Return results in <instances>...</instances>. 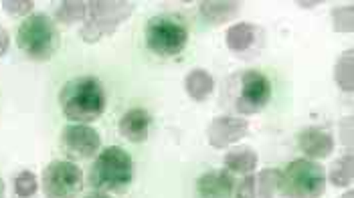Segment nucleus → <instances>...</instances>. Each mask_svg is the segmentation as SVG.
Masks as SVG:
<instances>
[{
  "instance_id": "1",
  "label": "nucleus",
  "mask_w": 354,
  "mask_h": 198,
  "mask_svg": "<svg viewBox=\"0 0 354 198\" xmlns=\"http://www.w3.org/2000/svg\"><path fill=\"white\" fill-rule=\"evenodd\" d=\"M61 112L75 123H91L106 112V91L95 77H75L59 93Z\"/></svg>"
},
{
  "instance_id": "2",
  "label": "nucleus",
  "mask_w": 354,
  "mask_h": 198,
  "mask_svg": "<svg viewBox=\"0 0 354 198\" xmlns=\"http://www.w3.org/2000/svg\"><path fill=\"white\" fill-rule=\"evenodd\" d=\"M134 176V162L120 146H109L95 158L89 170V184L97 192H122L130 186Z\"/></svg>"
},
{
  "instance_id": "3",
  "label": "nucleus",
  "mask_w": 354,
  "mask_h": 198,
  "mask_svg": "<svg viewBox=\"0 0 354 198\" xmlns=\"http://www.w3.org/2000/svg\"><path fill=\"white\" fill-rule=\"evenodd\" d=\"M136 10L134 2L126 0H91L87 2L85 25L82 28V39L85 43H97L104 37L113 34L126 19Z\"/></svg>"
},
{
  "instance_id": "4",
  "label": "nucleus",
  "mask_w": 354,
  "mask_h": 198,
  "mask_svg": "<svg viewBox=\"0 0 354 198\" xmlns=\"http://www.w3.org/2000/svg\"><path fill=\"white\" fill-rule=\"evenodd\" d=\"M326 188L324 168L308 158L290 162L279 178V190L283 198H320Z\"/></svg>"
},
{
  "instance_id": "5",
  "label": "nucleus",
  "mask_w": 354,
  "mask_h": 198,
  "mask_svg": "<svg viewBox=\"0 0 354 198\" xmlns=\"http://www.w3.org/2000/svg\"><path fill=\"white\" fill-rule=\"evenodd\" d=\"M59 30L47 14H30L17 32L21 51L32 61H49L59 49Z\"/></svg>"
},
{
  "instance_id": "6",
  "label": "nucleus",
  "mask_w": 354,
  "mask_h": 198,
  "mask_svg": "<svg viewBox=\"0 0 354 198\" xmlns=\"http://www.w3.org/2000/svg\"><path fill=\"white\" fill-rule=\"evenodd\" d=\"M144 34H146L148 49L160 57H174L183 53V49L187 47V41H189L187 25L170 14L152 17L146 23Z\"/></svg>"
},
{
  "instance_id": "7",
  "label": "nucleus",
  "mask_w": 354,
  "mask_h": 198,
  "mask_svg": "<svg viewBox=\"0 0 354 198\" xmlns=\"http://www.w3.org/2000/svg\"><path fill=\"white\" fill-rule=\"evenodd\" d=\"M237 87L239 89L235 97V112L241 115H253L268 108L272 99V83L261 71L249 69L241 73Z\"/></svg>"
},
{
  "instance_id": "8",
  "label": "nucleus",
  "mask_w": 354,
  "mask_h": 198,
  "mask_svg": "<svg viewBox=\"0 0 354 198\" xmlns=\"http://www.w3.org/2000/svg\"><path fill=\"white\" fill-rule=\"evenodd\" d=\"M83 174L73 162L55 160L43 170V192L47 198H75L82 192Z\"/></svg>"
},
{
  "instance_id": "9",
  "label": "nucleus",
  "mask_w": 354,
  "mask_h": 198,
  "mask_svg": "<svg viewBox=\"0 0 354 198\" xmlns=\"http://www.w3.org/2000/svg\"><path fill=\"white\" fill-rule=\"evenodd\" d=\"M61 143H63L65 152L69 154V158L85 160V158H91L97 154V150L102 146V138L87 123H71L63 130Z\"/></svg>"
},
{
  "instance_id": "10",
  "label": "nucleus",
  "mask_w": 354,
  "mask_h": 198,
  "mask_svg": "<svg viewBox=\"0 0 354 198\" xmlns=\"http://www.w3.org/2000/svg\"><path fill=\"white\" fill-rule=\"evenodd\" d=\"M249 130V121L239 115H218L209 126V143L213 148H227L239 141Z\"/></svg>"
},
{
  "instance_id": "11",
  "label": "nucleus",
  "mask_w": 354,
  "mask_h": 198,
  "mask_svg": "<svg viewBox=\"0 0 354 198\" xmlns=\"http://www.w3.org/2000/svg\"><path fill=\"white\" fill-rule=\"evenodd\" d=\"M235 190V180L227 170H211L205 172L196 180L198 198H231Z\"/></svg>"
},
{
  "instance_id": "12",
  "label": "nucleus",
  "mask_w": 354,
  "mask_h": 198,
  "mask_svg": "<svg viewBox=\"0 0 354 198\" xmlns=\"http://www.w3.org/2000/svg\"><path fill=\"white\" fill-rule=\"evenodd\" d=\"M298 146L308 160H322L334 152V138L320 128H306L298 138Z\"/></svg>"
},
{
  "instance_id": "13",
  "label": "nucleus",
  "mask_w": 354,
  "mask_h": 198,
  "mask_svg": "<svg viewBox=\"0 0 354 198\" xmlns=\"http://www.w3.org/2000/svg\"><path fill=\"white\" fill-rule=\"evenodd\" d=\"M150 123H152V119L146 110H140V108L130 110L120 119V136L134 141V143H142L150 134Z\"/></svg>"
},
{
  "instance_id": "14",
  "label": "nucleus",
  "mask_w": 354,
  "mask_h": 198,
  "mask_svg": "<svg viewBox=\"0 0 354 198\" xmlns=\"http://www.w3.org/2000/svg\"><path fill=\"white\" fill-rule=\"evenodd\" d=\"M201 17L211 23V25H225L229 21H233L239 10H241V2L237 0H205L198 4Z\"/></svg>"
},
{
  "instance_id": "15",
  "label": "nucleus",
  "mask_w": 354,
  "mask_h": 198,
  "mask_svg": "<svg viewBox=\"0 0 354 198\" xmlns=\"http://www.w3.org/2000/svg\"><path fill=\"white\" fill-rule=\"evenodd\" d=\"M227 47L237 53V55H243L247 51H251L257 41H259V28L251 23H237L227 30Z\"/></svg>"
},
{
  "instance_id": "16",
  "label": "nucleus",
  "mask_w": 354,
  "mask_h": 198,
  "mask_svg": "<svg viewBox=\"0 0 354 198\" xmlns=\"http://www.w3.org/2000/svg\"><path fill=\"white\" fill-rule=\"evenodd\" d=\"M185 89H187L191 99L205 101L213 93V89H215V79L205 69H192L191 73L187 75V79H185Z\"/></svg>"
},
{
  "instance_id": "17",
  "label": "nucleus",
  "mask_w": 354,
  "mask_h": 198,
  "mask_svg": "<svg viewBox=\"0 0 354 198\" xmlns=\"http://www.w3.org/2000/svg\"><path fill=\"white\" fill-rule=\"evenodd\" d=\"M225 170L239 172V174H253L257 168V154L251 148H235L225 156Z\"/></svg>"
},
{
  "instance_id": "18",
  "label": "nucleus",
  "mask_w": 354,
  "mask_h": 198,
  "mask_svg": "<svg viewBox=\"0 0 354 198\" xmlns=\"http://www.w3.org/2000/svg\"><path fill=\"white\" fill-rule=\"evenodd\" d=\"M328 178L334 186L338 188H351L354 178V164H353V154H344L340 160H336L332 166H330V172H328Z\"/></svg>"
},
{
  "instance_id": "19",
  "label": "nucleus",
  "mask_w": 354,
  "mask_h": 198,
  "mask_svg": "<svg viewBox=\"0 0 354 198\" xmlns=\"http://www.w3.org/2000/svg\"><path fill=\"white\" fill-rule=\"evenodd\" d=\"M354 67H353V51H344L342 55L338 57L336 65H334V79H336V85L351 93L354 87Z\"/></svg>"
},
{
  "instance_id": "20",
  "label": "nucleus",
  "mask_w": 354,
  "mask_h": 198,
  "mask_svg": "<svg viewBox=\"0 0 354 198\" xmlns=\"http://www.w3.org/2000/svg\"><path fill=\"white\" fill-rule=\"evenodd\" d=\"M85 14H87V2H82V0H65L55 10V19L63 25L80 23L85 19Z\"/></svg>"
},
{
  "instance_id": "21",
  "label": "nucleus",
  "mask_w": 354,
  "mask_h": 198,
  "mask_svg": "<svg viewBox=\"0 0 354 198\" xmlns=\"http://www.w3.org/2000/svg\"><path fill=\"white\" fill-rule=\"evenodd\" d=\"M279 178H281V172H279V170H261V172L255 176L257 198H275V192L279 190Z\"/></svg>"
},
{
  "instance_id": "22",
  "label": "nucleus",
  "mask_w": 354,
  "mask_h": 198,
  "mask_svg": "<svg viewBox=\"0 0 354 198\" xmlns=\"http://www.w3.org/2000/svg\"><path fill=\"white\" fill-rule=\"evenodd\" d=\"M332 27L336 32H353L354 28V6L342 4L332 10Z\"/></svg>"
},
{
  "instance_id": "23",
  "label": "nucleus",
  "mask_w": 354,
  "mask_h": 198,
  "mask_svg": "<svg viewBox=\"0 0 354 198\" xmlns=\"http://www.w3.org/2000/svg\"><path fill=\"white\" fill-rule=\"evenodd\" d=\"M37 190H39V182H37V176L30 170H23L15 178V195L19 198L35 197Z\"/></svg>"
},
{
  "instance_id": "24",
  "label": "nucleus",
  "mask_w": 354,
  "mask_h": 198,
  "mask_svg": "<svg viewBox=\"0 0 354 198\" xmlns=\"http://www.w3.org/2000/svg\"><path fill=\"white\" fill-rule=\"evenodd\" d=\"M35 2L32 0H4L2 8L10 14V17H23V14H30L32 12Z\"/></svg>"
},
{
  "instance_id": "25",
  "label": "nucleus",
  "mask_w": 354,
  "mask_h": 198,
  "mask_svg": "<svg viewBox=\"0 0 354 198\" xmlns=\"http://www.w3.org/2000/svg\"><path fill=\"white\" fill-rule=\"evenodd\" d=\"M237 198H257L255 176L253 174H247L245 178L237 184Z\"/></svg>"
},
{
  "instance_id": "26",
  "label": "nucleus",
  "mask_w": 354,
  "mask_h": 198,
  "mask_svg": "<svg viewBox=\"0 0 354 198\" xmlns=\"http://www.w3.org/2000/svg\"><path fill=\"white\" fill-rule=\"evenodd\" d=\"M340 134H342V140L344 143H353V117H346L344 123L340 126Z\"/></svg>"
},
{
  "instance_id": "27",
  "label": "nucleus",
  "mask_w": 354,
  "mask_h": 198,
  "mask_svg": "<svg viewBox=\"0 0 354 198\" xmlns=\"http://www.w3.org/2000/svg\"><path fill=\"white\" fill-rule=\"evenodd\" d=\"M8 47H10V37H8V32H6V28L0 27V57L6 55V51H8Z\"/></svg>"
},
{
  "instance_id": "28",
  "label": "nucleus",
  "mask_w": 354,
  "mask_h": 198,
  "mask_svg": "<svg viewBox=\"0 0 354 198\" xmlns=\"http://www.w3.org/2000/svg\"><path fill=\"white\" fill-rule=\"evenodd\" d=\"M85 198H111V197H108L106 192H97V190H95V192L87 195V197H85Z\"/></svg>"
},
{
  "instance_id": "29",
  "label": "nucleus",
  "mask_w": 354,
  "mask_h": 198,
  "mask_svg": "<svg viewBox=\"0 0 354 198\" xmlns=\"http://www.w3.org/2000/svg\"><path fill=\"white\" fill-rule=\"evenodd\" d=\"M316 4H320V2H304V0L300 2V6H304V8H312V6H316Z\"/></svg>"
},
{
  "instance_id": "30",
  "label": "nucleus",
  "mask_w": 354,
  "mask_h": 198,
  "mask_svg": "<svg viewBox=\"0 0 354 198\" xmlns=\"http://www.w3.org/2000/svg\"><path fill=\"white\" fill-rule=\"evenodd\" d=\"M340 198H354L353 190H346V192H344V195H342V197H340Z\"/></svg>"
},
{
  "instance_id": "31",
  "label": "nucleus",
  "mask_w": 354,
  "mask_h": 198,
  "mask_svg": "<svg viewBox=\"0 0 354 198\" xmlns=\"http://www.w3.org/2000/svg\"><path fill=\"white\" fill-rule=\"evenodd\" d=\"M0 198H4V182L0 180Z\"/></svg>"
}]
</instances>
